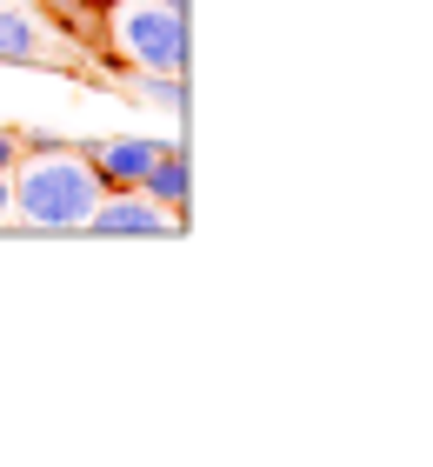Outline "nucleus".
<instances>
[{
    "mask_svg": "<svg viewBox=\"0 0 433 467\" xmlns=\"http://www.w3.org/2000/svg\"><path fill=\"white\" fill-rule=\"evenodd\" d=\"M14 214L34 227H87L94 201L107 194L100 174L74 147H40L34 161H14Z\"/></svg>",
    "mask_w": 433,
    "mask_h": 467,
    "instance_id": "nucleus-1",
    "label": "nucleus"
},
{
    "mask_svg": "<svg viewBox=\"0 0 433 467\" xmlns=\"http://www.w3.org/2000/svg\"><path fill=\"white\" fill-rule=\"evenodd\" d=\"M160 7H173V14H187V0H160Z\"/></svg>",
    "mask_w": 433,
    "mask_h": 467,
    "instance_id": "nucleus-11",
    "label": "nucleus"
},
{
    "mask_svg": "<svg viewBox=\"0 0 433 467\" xmlns=\"http://www.w3.org/2000/svg\"><path fill=\"white\" fill-rule=\"evenodd\" d=\"M107 40L134 74H180L187 67V20L160 0H114L107 7Z\"/></svg>",
    "mask_w": 433,
    "mask_h": 467,
    "instance_id": "nucleus-2",
    "label": "nucleus"
},
{
    "mask_svg": "<svg viewBox=\"0 0 433 467\" xmlns=\"http://www.w3.org/2000/svg\"><path fill=\"white\" fill-rule=\"evenodd\" d=\"M0 214H14V181L0 174Z\"/></svg>",
    "mask_w": 433,
    "mask_h": 467,
    "instance_id": "nucleus-10",
    "label": "nucleus"
},
{
    "mask_svg": "<svg viewBox=\"0 0 433 467\" xmlns=\"http://www.w3.org/2000/svg\"><path fill=\"white\" fill-rule=\"evenodd\" d=\"M40 54H47V40H40L34 14L0 7V60H40Z\"/></svg>",
    "mask_w": 433,
    "mask_h": 467,
    "instance_id": "nucleus-6",
    "label": "nucleus"
},
{
    "mask_svg": "<svg viewBox=\"0 0 433 467\" xmlns=\"http://www.w3.org/2000/svg\"><path fill=\"white\" fill-rule=\"evenodd\" d=\"M154 154H160V140H94L87 147V167L100 174V187H140L147 181V167H154Z\"/></svg>",
    "mask_w": 433,
    "mask_h": 467,
    "instance_id": "nucleus-4",
    "label": "nucleus"
},
{
    "mask_svg": "<svg viewBox=\"0 0 433 467\" xmlns=\"http://www.w3.org/2000/svg\"><path fill=\"white\" fill-rule=\"evenodd\" d=\"M140 194L160 201V207H173V214L187 207V154H180V147H160V154H154V167H147V181H140Z\"/></svg>",
    "mask_w": 433,
    "mask_h": 467,
    "instance_id": "nucleus-5",
    "label": "nucleus"
},
{
    "mask_svg": "<svg viewBox=\"0 0 433 467\" xmlns=\"http://www.w3.org/2000/svg\"><path fill=\"white\" fill-rule=\"evenodd\" d=\"M20 154H27V147H20V134H7V127H0V174H14Z\"/></svg>",
    "mask_w": 433,
    "mask_h": 467,
    "instance_id": "nucleus-8",
    "label": "nucleus"
},
{
    "mask_svg": "<svg viewBox=\"0 0 433 467\" xmlns=\"http://www.w3.org/2000/svg\"><path fill=\"white\" fill-rule=\"evenodd\" d=\"M134 88H140V100H154V108H167V114H180V108H187L180 74H134Z\"/></svg>",
    "mask_w": 433,
    "mask_h": 467,
    "instance_id": "nucleus-7",
    "label": "nucleus"
},
{
    "mask_svg": "<svg viewBox=\"0 0 433 467\" xmlns=\"http://www.w3.org/2000/svg\"><path fill=\"white\" fill-rule=\"evenodd\" d=\"M87 227L94 234H180V214L160 201H147L140 187H107V194L94 201V214H87Z\"/></svg>",
    "mask_w": 433,
    "mask_h": 467,
    "instance_id": "nucleus-3",
    "label": "nucleus"
},
{
    "mask_svg": "<svg viewBox=\"0 0 433 467\" xmlns=\"http://www.w3.org/2000/svg\"><path fill=\"white\" fill-rule=\"evenodd\" d=\"M34 7H47V14H74L80 0H34Z\"/></svg>",
    "mask_w": 433,
    "mask_h": 467,
    "instance_id": "nucleus-9",
    "label": "nucleus"
}]
</instances>
